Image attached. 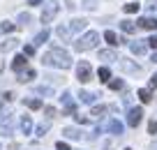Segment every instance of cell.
<instances>
[{
	"label": "cell",
	"instance_id": "obj_1",
	"mask_svg": "<svg viewBox=\"0 0 157 150\" xmlns=\"http://www.w3.org/2000/svg\"><path fill=\"white\" fill-rule=\"evenodd\" d=\"M42 63L51 65V67H58V69H67L69 65H72V58H69V53H67V51H63V48H51V51H46V53H44Z\"/></svg>",
	"mask_w": 157,
	"mask_h": 150
},
{
	"label": "cell",
	"instance_id": "obj_2",
	"mask_svg": "<svg viewBox=\"0 0 157 150\" xmlns=\"http://www.w3.org/2000/svg\"><path fill=\"white\" fill-rule=\"evenodd\" d=\"M97 42H99V35L90 30V33H86L83 37L78 39L76 44H74V46H76V51H90V48L97 46Z\"/></svg>",
	"mask_w": 157,
	"mask_h": 150
},
{
	"label": "cell",
	"instance_id": "obj_3",
	"mask_svg": "<svg viewBox=\"0 0 157 150\" xmlns=\"http://www.w3.org/2000/svg\"><path fill=\"white\" fill-rule=\"evenodd\" d=\"M76 79L81 83H88L90 79H93V67H90L88 60H81V63L76 65Z\"/></svg>",
	"mask_w": 157,
	"mask_h": 150
},
{
	"label": "cell",
	"instance_id": "obj_4",
	"mask_svg": "<svg viewBox=\"0 0 157 150\" xmlns=\"http://www.w3.org/2000/svg\"><path fill=\"white\" fill-rule=\"evenodd\" d=\"M58 14V0H49L44 5V12H42V23H51Z\"/></svg>",
	"mask_w": 157,
	"mask_h": 150
},
{
	"label": "cell",
	"instance_id": "obj_5",
	"mask_svg": "<svg viewBox=\"0 0 157 150\" xmlns=\"http://www.w3.org/2000/svg\"><path fill=\"white\" fill-rule=\"evenodd\" d=\"M141 118H143V111H141V109H132V111H129V116H127V125H129V127H136L139 122H141Z\"/></svg>",
	"mask_w": 157,
	"mask_h": 150
},
{
	"label": "cell",
	"instance_id": "obj_6",
	"mask_svg": "<svg viewBox=\"0 0 157 150\" xmlns=\"http://www.w3.org/2000/svg\"><path fill=\"white\" fill-rule=\"evenodd\" d=\"M139 28H143V30H157V19H152V16H143V19H139Z\"/></svg>",
	"mask_w": 157,
	"mask_h": 150
},
{
	"label": "cell",
	"instance_id": "obj_7",
	"mask_svg": "<svg viewBox=\"0 0 157 150\" xmlns=\"http://www.w3.org/2000/svg\"><path fill=\"white\" fill-rule=\"evenodd\" d=\"M25 67H28V60H25V56H16V58L12 60V69H14V72H23Z\"/></svg>",
	"mask_w": 157,
	"mask_h": 150
},
{
	"label": "cell",
	"instance_id": "obj_8",
	"mask_svg": "<svg viewBox=\"0 0 157 150\" xmlns=\"http://www.w3.org/2000/svg\"><path fill=\"white\" fill-rule=\"evenodd\" d=\"M146 46H148V42H132V44H129V48H132V53H136V56L146 53Z\"/></svg>",
	"mask_w": 157,
	"mask_h": 150
},
{
	"label": "cell",
	"instance_id": "obj_9",
	"mask_svg": "<svg viewBox=\"0 0 157 150\" xmlns=\"http://www.w3.org/2000/svg\"><path fill=\"white\" fill-rule=\"evenodd\" d=\"M104 39H106L109 46H118V44H120V39H118V35L113 33V30H106V33H104Z\"/></svg>",
	"mask_w": 157,
	"mask_h": 150
},
{
	"label": "cell",
	"instance_id": "obj_10",
	"mask_svg": "<svg viewBox=\"0 0 157 150\" xmlns=\"http://www.w3.org/2000/svg\"><path fill=\"white\" fill-rule=\"evenodd\" d=\"M86 28V19H74L72 23H69V30L72 33H78V30H83Z\"/></svg>",
	"mask_w": 157,
	"mask_h": 150
},
{
	"label": "cell",
	"instance_id": "obj_11",
	"mask_svg": "<svg viewBox=\"0 0 157 150\" xmlns=\"http://www.w3.org/2000/svg\"><path fill=\"white\" fill-rule=\"evenodd\" d=\"M99 60H106V63H113V60H118V56L113 53V51H99Z\"/></svg>",
	"mask_w": 157,
	"mask_h": 150
},
{
	"label": "cell",
	"instance_id": "obj_12",
	"mask_svg": "<svg viewBox=\"0 0 157 150\" xmlns=\"http://www.w3.org/2000/svg\"><path fill=\"white\" fill-rule=\"evenodd\" d=\"M21 129H23V134H30V132H33V120H30V116H23V120H21Z\"/></svg>",
	"mask_w": 157,
	"mask_h": 150
},
{
	"label": "cell",
	"instance_id": "obj_13",
	"mask_svg": "<svg viewBox=\"0 0 157 150\" xmlns=\"http://www.w3.org/2000/svg\"><path fill=\"white\" fill-rule=\"evenodd\" d=\"M97 76H99V81H102V83H109V79H111V69H109V67H99Z\"/></svg>",
	"mask_w": 157,
	"mask_h": 150
},
{
	"label": "cell",
	"instance_id": "obj_14",
	"mask_svg": "<svg viewBox=\"0 0 157 150\" xmlns=\"http://www.w3.org/2000/svg\"><path fill=\"white\" fill-rule=\"evenodd\" d=\"M109 132H111V134H123V125L118 120H111L109 122Z\"/></svg>",
	"mask_w": 157,
	"mask_h": 150
},
{
	"label": "cell",
	"instance_id": "obj_15",
	"mask_svg": "<svg viewBox=\"0 0 157 150\" xmlns=\"http://www.w3.org/2000/svg\"><path fill=\"white\" fill-rule=\"evenodd\" d=\"M120 28H123V33H127V35L136 33V25H134L132 21H123V23H120Z\"/></svg>",
	"mask_w": 157,
	"mask_h": 150
},
{
	"label": "cell",
	"instance_id": "obj_16",
	"mask_svg": "<svg viewBox=\"0 0 157 150\" xmlns=\"http://www.w3.org/2000/svg\"><path fill=\"white\" fill-rule=\"evenodd\" d=\"M139 99H141L143 104H148L152 99V95H150V90H146V88H141V90H139Z\"/></svg>",
	"mask_w": 157,
	"mask_h": 150
},
{
	"label": "cell",
	"instance_id": "obj_17",
	"mask_svg": "<svg viewBox=\"0 0 157 150\" xmlns=\"http://www.w3.org/2000/svg\"><path fill=\"white\" fill-rule=\"evenodd\" d=\"M139 7H141L139 2H127V5H125L123 10H125V14H136V12H139Z\"/></svg>",
	"mask_w": 157,
	"mask_h": 150
},
{
	"label": "cell",
	"instance_id": "obj_18",
	"mask_svg": "<svg viewBox=\"0 0 157 150\" xmlns=\"http://www.w3.org/2000/svg\"><path fill=\"white\" fill-rule=\"evenodd\" d=\"M78 97H81V102H86V104H93V102H95V97H97V95H93V92H81Z\"/></svg>",
	"mask_w": 157,
	"mask_h": 150
},
{
	"label": "cell",
	"instance_id": "obj_19",
	"mask_svg": "<svg viewBox=\"0 0 157 150\" xmlns=\"http://www.w3.org/2000/svg\"><path fill=\"white\" fill-rule=\"evenodd\" d=\"M46 39H49V30H44V33H39L37 37H35V46H39V44H44Z\"/></svg>",
	"mask_w": 157,
	"mask_h": 150
},
{
	"label": "cell",
	"instance_id": "obj_20",
	"mask_svg": "<svg viewBox=\"0 0 157 150\" xmlns=\"http://www.w3.org/2000/svg\"><path fill=\"white\" fill-rule=\"evenodd\" d=\"M28 109H33V111L42 109V99H28Z\"/></svg>",
	"mask_w": 157,
	"mask_h": 150
},
{
	"label": "cell",
	"instance_id": "obj_21",
	"mask_svg": "<svg viewBox=\"0 0 157 150\" xmlns=\"http://www.w3.org/2000/svg\"><path fill=\"white\" fill-rule=\"evenodd\" d=\"M102 113H106V106H95L90 116H93V118H102Z\"/></svg>",
	"mask_w": 157,
	"mask_h": 150
},
{
	"label": "cell",
	"instance_id": "obj_22",
	"mask_svg": "<svg viewBox=\"0 0 157 150\" xmlns=\"http://www.w3.org/2000/svg\"><path fill=\"white\" fill-rule=\"evenodd\" d=\"M109 88H111V90H120V88H123V81H120V79H113V81H109Z\"/></svg>",
	"mask_w": 157,
	"mask_h": 150
},
{
	"label": "cell",
	"instance_id": "obj_23",
	"mask_svg": "<svg viewBox=\"0 0 157 150\" xmlns=\"http://www.w3.org/2000/svg\"><path fill=\"white\" fill-rule=\"evenodd\" d=\"M14 30H16L14 23H10V21H5V23H2V33H14Z\"/></svg>",
	"mask_w": 157,
	"mask_h": 150
},
{
	"label": "cell",
	"instance_id": "obj_24",
	"mask_svg": "<svg viewBox=\"0 0 157 150\" xmlns=\"http://www.w3.org/2000/svg\"><path fill=\"white\" fill-rule=\"evenodd\" d=\"M65 134H67L69 139H81V134H78L76 129H65Z\"/></svg>",
	"mask_w": 157,
	"mask_h": 150
},
{
	"label": "cell",
	"instance_id": "obj_25",
	"mask_svg": "<svg viewBox=\"0 0 157 150\" xmlns=\"http://www.w3.org/2000/svg\"><path fill=\"white\" fill-rule=\"evenodd\" d=\"M148 132H150V134H157V120H150V122H148Z\"/></svg>",
	"mask_w": 157,
	"mask_h": 150
},
{
	"label": "cell",
	"instance_id": "obj_26",
	"mask_svg": "<svg viewBox=\"0 0 157 150\" xmlns=\"http://www.w3.org/2000/svg\"><path fill=\"white\" fill-rule=\"evenodd\" d=\"M35 53V44H28V46L23 48V56H33Z\"/></svg>",
	"mask_w": 157,
	"mask_h": 150
},
{
	"label": "cell",
	"instance_id": "obj_27",
	"mask_svg": "<svg viewBox=\"0 0 157 150\" xmlns=\"http://www.w3.org/2000/svg\"><path fill=\"white\" fill-rule=\"evenodd\" d=\"M67 35H69V30L60 25V28H58V37H60V39H65V37H67Z\"/></svg>",
	"mask_w": 157,
	"mask_h": 150
},
{
	"label": "cell",
	"instance_id": "obj_28",
	"mask_svg": "<svg viewBox=\"0 0 157 150\" xmlns=\"http://www.w3.org/2000/svg\"><path fill=\"white\" fill-rule=\"evenodd\" d=\"M35 76H37V74H35V69H28V72H25V79H23V81H33Z\"/></svg>",
	"mask_w": 157,
	"mask_h": 150
},
{
	"label": "cell",
	"instance_id": "obj_29",
	"mask_svg": "<svg viewBox=\"0 0 157 150\" xmlns=\"http://www.w3.org/2000/svg\"><path fill=\"white\" fill-rule=\"evenodd\" d=\"M56 150H69V145L65 143V141H58V143H56Z\"/></svg>",
	"mask_w": 157,
	"mask_h": 150
},
{
	"label": "cell",
	"instance_id": "obj_30",
	"mask_svg": "<svg viewBox=\"0 0 157 150\" xmlns=\"http://www.w3.org/2000/svg\"><path fill=\"white\" fill-rule=\"evenodd\" d=\"M44 113H46L49 118H53V116H56V109H53V106H44Z\"/></svg>",
	"mask_w": 157,
	"mask_h": 150
},
{
	"label": "cell",
	"instance_id": "obj_31",
	"mask_svg": "<svg viewBox=\"0 0 157 150\" xmlns=\"http://www.w3.org/2000/svg\"><path fill=\"white\" fill-rule=\"evenodd\" d=\"M148 46H152V48H157V37H150V39H148Z\"/></svg>",
	"mask_w": 157,
	"mask_h": 150
},
{
	"label": "cell",
	"instance_id": "obj_32",
	"mask_svg": "<svg viewBox=\"0 0 157 150\" xmlns=\"http://www.w3.org/2000/svg\"><path fill=\"white\" fill-rule=\"evenodd\" d=\"M76 122H81V125H86V122H88V118H86V116H76Z\"/></svg>",
	"mask_w": 157,
	"mask_h": 150
},
{
	"label": "cell",
	"instance_id": "obj_33",
	"mask_svg": "<svg viewBox=\"0 0 157 150\" xmlns=\"http://www.w3.org/2000/svg\"><path fill=\"white\" fill-rule=\"evenodd\" d=\"M150 88H157V74H152V79H150Z\"/></svg>",
	"mask_w": 157,
	"mask_h": 150
},
{
	"label": "cell",
	"instance_id": "obj_34",
	"mask_svg": "<svg viewBox=\"0 0 157 150\" xmlns=\"http://www.w3.org/2000/svg\"><path fill=\"white\" fill-rule=\"evenodd\" d=\"M42 0H28V5H39Z\"/></svg>",
	"mask_w": 157,
	"mask_h": 150
},
{
	"label": "cell",
	"instance_id": "obj_35",
	"mask_svg": "<svg viewBox=\"0 0 157 150\" xmlns=\"http://www.w3.org/2000/svg\"><path fill=\"white\" fill-rule=\"evenodd\" d=\"M152 63H157V53H152Z\"/></svg>",
	"mask_w": 157,
	"mask_h": 150
},
{
	"label": "cell",
	"instance_id": "obj_36",
	"mask_svg": "<svg viewBox=\"0 0 157 150\" xmlns=\"http://www.w3.org/2000/svg\"><path fill=\"white\" fill-rule=\"evenodd\" d=\"M125 150H129V148H125Z\"/></svg>",
	"mask_w": 157,
	"mask_h": 150
}]
</instances>
